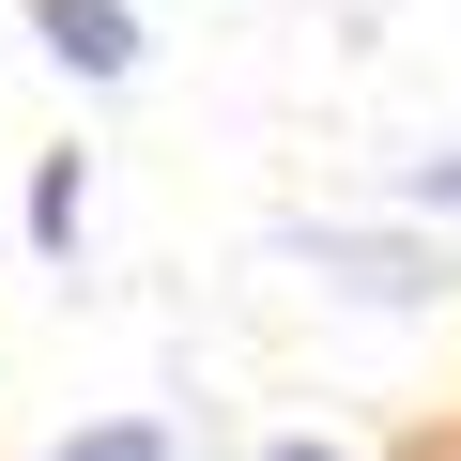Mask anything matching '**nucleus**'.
<instances>
[{
    "mask_svg": "<svg viewBox=\"0 0 461 461\" xmlns=\"http://www.w3.org/2000/svg\"><path fill=\"white\" fill-rule=\"evenodd\" d=\"M293 262H323V277H339V293H369V308H415V293L446 277L415 230H293Z\"/></svg>",
    "mask_w": 461,
    "mask_h": 461,
    "instance_id": "1",
    "label": "nucleus"
},
{
    "mask_svg": "<svg viewBox=\"0 0 461 461\" xmlns=\"http://www.w3.org/2000/svg\"><path fill=\"white\" fill-rule=\"evenodd\" d=\"M32 32H47L62 77H139V16L123 0H32Z\"/></svg>",
    "mask_w": 461,
    "mask_h": 461,
    "instance_id": "2",
    "label": "nucleus"
},
{
    "mask_svg": "<svg viewBox=\"0 0 461 461\" xmlns=\"http://www.w3.org/2000/svg\"><path fill=\"white\" fill-rule=\"evenodd\" d=\"M47 461H185V430H154V415H108V430H62Z\"/></svg>",
    "mask_w": 461,
    "mask_h": 461,
    "instance_id": "3",
    "label": "nucleus"
},
{
    "mask_svg": "<svg viewBox=\"0 0 461 461\" xmlns=\"http://www.w3.org/2000/svg\"><path fill=\"white\" fill-rule=\"evenodd\" d=\"M77 200H93V185H77V154H47V169H32V247H47V262L77 247Z\"/></svg>",
    "mask_w": 461,
    "mask_h": 461,
    "instance_id": "4",
    "label": "nucleus"
},
{
    "mask_svg": "<svg viewBox=\"0 0 461 461\" xmlns=\"http://www.w3.org/2000/svg\"><path fill=\"white\" fill-rule=\"evenodd\" d=\"M400 200H415V215H446V200H461V154H430V169H415Z\"/></svg>",
    "mask_w": 461,
    "mask_h": 461,
    "instance_id": "5",
    "label": "nucleus"
},
{
    "mask_svg": "<svg viewBox=\"0 0 461 461\" xmlns=\"http://www.w3.org/2000/svg\"><path fill=\"white\" fill-rule=\"evenodd\" d=\"M262 461H339V446H308V430H277V446H262Z\"/></svg>",
    "mask_w": 461,
    "mask_h": 461,
    "instance_id": "6",
    "label": "nucleus"
}]
</instances>
